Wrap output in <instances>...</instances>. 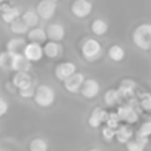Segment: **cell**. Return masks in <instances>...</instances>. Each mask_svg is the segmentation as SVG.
Wrapping results in <instances>:
<instances>
[{
    "instance_id": "6da1fadb",
    "label": "cell",
    "mask_w": 151,
    "mask_h": 151,
    "mask_svg": "<svg viewBox=\"0 0 151 151\" xmlns=\"http://www.w3.org/2000/svg\"><path fill=\"white\" fill-rule=\"evenodd\" d=\"M132 40L136 47L141 50H150L151 49V24H141L138 25L132 33Z\"/></svg>"
},
{
    "instance_id": "7a4b0ae2",
    "label": "cell",
    "mask_w": 151,
    "mask_h": 151,
    "mask_svg": "<svg viewBox=\"0 0 151 151\" xmlns=\"http://www.w3.org/2000/svg\"><path fill=\"white\" fill-rule=\"evenodd\" d=\"M56 95L53 88H50L49 85H40L36 88V93H34V101L39 107L42 108H49L55 104Z\"/></svg>"
},
{
    "instance_id": "3957f363",
    "label": "cell",
    "mask_w": 151,
    "mask_h": 151,
    "mask_svg": "<svg viewBox=\"0 0 151 151\" xmlns=\"http://www.w3.org/2000/svg\"><path fill=\"white\" fill-rule=\"evenodd\" d=\"M82 55L86 61H96L102 55V45L96 39H86L82 45Z\"/></svg>"
},
{
    "instance_id": "277c9868",
    "label": "cell",
    "mask_w": 151,
    "mask_h": 151,
    "mask_svg": "<svg viewBox=\"0 0 151 151\" xmlns=\"http://www.w3.org/2000/svg\"><path fill=\"white\" fill-rule=\"evenodd\" d=\"M77 73V65L71 61H64V62H59L56 67H55V77L61 82H65L68 77H71L73 74Z\"/></svg>"
},
{
    "instance_id": "5b68a950",
    "label": "cell",
    "mask_w": 151,
    "mask_h": 151,
    "mask_svg": "<svg viewBox=\"0 0 151 151\" xmlns=\"http://www.w3.org/2000/svg\"><path fill=\"white\" fill-rule=\"evenodd\" d=\"M56 8H58V3L53 2V0H43L40 2L36 8V12L39 15L40 19H45V21H49L53 18L55 12H56Z\"/></svg>"
},
{
    "instance_id": "8992f818",
    "label": "cell",
    "mask_w": 151,
    "mask_h": 151,
    "mask_svg": "<svg viewBox=\"0 0 151 151\" xmlns=\"http://www.w3.org/2000/svg\"><path fill=\"white\" fill-rule=\"evenodd\" d=\"M92 8L93 5L91 2H88V0H76V2L71 5V14L76 17V18H86L91 15L92 12Z\"/></svg>"
},
{
    "instance_id": "52a82bcc",
    "label": "cell",
    "mask_w": 151,
    "mask_h": 151,
    "mask_svg": "<svg viewBox=\"0 0 151 151\" xmlns=\"http://www.w3.org/2000/svg\"><path fill=\"white\" fill-rule=\"evenodd\" d=\"M117 113V117L119 120L122 122H126V123H136L139 116H138V111L135 110V107L132 104H124V105H120L119 110L116 111Z\"/></svg>"
},
{
    "instance_id": "ba28073f",
    "label": "cell",
    "mask_w": 151,
    "mask_h": 151,
    "mask_svg": "<svg viewBox=\"0 0 151 151\" xmlns=\"http://www.w3.org/2000/svg\"><path fill=\"white\" fill-rule=\"evenodd\" d=\"M83 83H85V74L83 73H76L64 82V89L70 93H79Z\"/></svg>"
},
{
    "instance_id": "9c48e42d",
    "label": "cell",
    "mask_w": 151,
    "mask_h": 151,
    "mask_svg": "<svg viewBox=\"0 0 151 151\" xmlns=\"http://www.w3.org/2000/svg\"><path fill=\"white\" fill-rule=\"evenodd\" d=\"M22 55L31 64L39 62L43 58V47H42V45H37V43H27L22 50Z\"/></svg>"
},
{
    "instance_id": "30bf717a",
    "label": "cell",
    "mask_w": 151,
    "mask_h": 151,
    "mask_svg": "<svg viewBox=\"0 0 151 151\" xmlns=\"http://www.w3.org/2000/svg\"><path fill=\"white\" fill-rule=\"evenodd\" d=\"M0 12H2L3 22H6L9 25L21 18V9L18 6H11L9 3H3L2 6H0Z\"/></svg>"
},
{
    "instance_id": "8fae6325",
    "label": "cell",
    "mask_w": 151,
    "mask_h": 151,
    "mask_svg": "<svg viewBox=\"0 0 151 151\" xmlns=\"http://www.w3.org/2000/svg\"><path fill=\"white\" fill-rule=\"evenodd\" d=\"M46 37L49 39V42H55V43H61L65 37V28L61 22H53L49 24L46 28Z\"/></svg>"
},
{
    "instance_id": "7c38bea8",
    "label": "cell",
    "mask_w": 151,
    "mask_h": 151,
    "mask_svg": "<svg viewBox=\"0 0 151 151\" xmlns=\"http://www.w3.org/2000/svg\"><path fill=\"white\" fill-rule=\"evenodd\" d=\"M99 92H101V86H99V83L95 79H85V83H83V86L80 89V93L85 98L93 99V98H96L99 95Z\"/></svg>"
},
{
    "instance_id": "4fadbf2b",
    "label": "cell",
    "mask_w": 151,
    "mask_h": 151,
    "mask_svg": "<svg viewBox=\"0 0 151 151\" xmlns=\"http://www.w3.org/2000/svg\"><path fill=\"white\" fill-rule=\"evenodd\" d=\"M31 62H28L22 53L11 55V70L15 73H28L31 70Z\"/></svg>"
},
{
    "instance_id": "5bb4252c",
    "label": "cell",
    "mask_w": 151,
    "mask_h": 151,
    "mask_svg": "<svg viewBox=\"0 0 151 151\" xmlns=\"http://www.w3.org/2000/svg\"><path fill=\"white\" fill-rule=\"evenodd\" d=\"M12 85L18 89H27L30 86H33V77L30 76V73H15L12 77Z\"/></svg>"
},
{
    "instance_id": "9a60e30c",
    "label": "cell",
    "mask_w": 151,
    "mask_h": 151,
    "mask_svg": "<svg viewBox=\"0 0 151 151\" xmlns=\"http://www.w3.org/2000/svg\"><path fill=\"white\" fill-rule=\"evenodd\" d=\"M43 56H47L50 59H56L62 56V45L61 43H55V42H46L43 46Z\"/></svg>"
},
{
    "instance_id": "2e32d148",
    "label": "cell",
    "mask_w": 151,
    "mask_h": 151,
    "mask_svg": "<svg viewBox=\"0 0 151 151\" xmlns=\"http://www.w3.org/2000/svg\"><path fill=\"white\" fill-rule=\"evenodd\" d=\"M25 39L22 37H12L11 40L6 42V50L9 55H18V53H22L24 47H25Z\"/></svg>"
},
{
    "instance_id": "e0dca14e",
    "label": "cell",
    "mask_w": 151,
    "mask_h": 151,
    "mask_svg": "<svg viewBox=\"0 0 151 151\" xmlns=\"http://www.w3.org/2000/svg\"><path fill=\"white\" fill-rule=\"evenodd\" d=\"M135 89H136V83L133 80H130V79H124V80L120 82V86H119L117 92H119L120 98L129 99V98H132L135 95Z\"/></svg>"
},
{
    "instance_id": "ac0fdd59",
    "label": "cell",
    "mask_w": 151,
    "mask_h": 151,
    "mask_svg": "<svg viewBox=\"0 0 151 151\" xmlns=\"http://www.w3.org/2000/svg\"><path fill=\"white\" fill-rule=\"evenodd\" d=\"M21 19H22V22H24L30 30H31V28H36V27L39 25V21H40V18H39L36 9H27V11L21 15Z\"/></svg>"
},
{
    "instance_id": "d6986e66",
    "label": "cell",
    "mask_w": 151,
    "mask_h": 151,
    "mask_svg": "<svg viewBox=\"0 0 151 151\" xmlns=\"http://www.w3.org/2000/svg\"><path fill=\"white\" fill-rule=\"evenodd\" d=\"M133 138V130L127 126V124H123V126H119L116 129V139L120 142V144H127L130 139Z\"/></svg>"
},
{
    "instance_id": "ffe728a7",
    "label": "cell",
    "mask_w": 151,
    "mask_h": 151,
    "mask_svg": "<svg viewBox=\"0 0 151 151\" xmlns=\"http://www.w3.org/2000/svg\"><path fill=\"white\" fill-rule=\"evenodd\" d=\"M27 37H28V40H30V43H37V45H40V43H46V31L43 30V28H40V27H36V28H31L28 33H27Z\"/></svg>"
},
{
    "instance_id": "44dd1931",
    "label": "cell",
    "mask_w": 151,
    "mask_h": 151,
    "mask_svg": "<svg viewBox=\"0 0 151 151\" xmlns=\"http://www.w3.org/2000/svg\"><path fill=\"white\" fill-rule=\"evenodd\" d=\"M91 30H92V33H93V34H96V36H102V34H105V33L108 31V24H107V21H105V19L96 18V19H93V21H92Z\"/></svg>"
},
{
    "instance_id": "7402d4cb",
    "label": "cell",
    "mask_w": 151,
    "mask_h": 151,
    "mask_svg": "<svg viewBox=\"0 0 151 151\" xmlns=\"http://www.w3.org/2000/svg\"><path fill=\"white\" fill-rule=\"evenodd\" d=\"M108 56H110V59H113L114 62H120V61L124 59L126 52H124V49H123L120 45H113V46L108 49Z\"/></svg>"
},
{
    "instance_id": "603a6c76",
    "label": "cell",
    "mask_w": 151,
    "mask_h": 151,
    "mask_svg": "<svg viewBox=\"0 0 151 151\" xmlns=\"http://www.w3.org/2000/svg\"><path fill=\"white\" fill-rule=\"evenodd\" d=\"M147 144H148V139H142V138L135 136V139H130L126 144V150L127 151H144Z\"/></svg>"
},
{
    "instance_id": "cb8c5ba5",
    "label": "cell",
    "mask_w": 151,
    "mask_h": 151,
    "mask_svg": "<svg viewBox=\"0 0 151 151\" xmlns=\"http://www.w3.org/2000/svg\"><path fill=\"white\" fill-rule=\"evenodd\" d=\"M120 99H122V98H120L117 89H108V91L105 92V95H104V102H105V105H108V107L117 105V104L120 102Z\"/></svg>"
},
{
    "instance_id": "d4e9b609",
    "label": "cell",
    "mask_w": 151,
    "mask_h": 151,
    "mask_svg": "<svg viewBox=\"0 0 151 151\" xmlns=\"http://www.w3.org/2000/svg\"><path fill=\"white\" fill-rule=\"evenodd\" d=\"M28 150L30 151H47L49 150V144L43 138H34V139L30 141Z\"/></svg>"
},
{
    "instance_id": "484cf974",
    "label": "cell",
    "mask_w": 151,
    "mask_h": 151,
    "mask_svg": "<svg viewBox=\"0 0 151 151\" xmlns=\"http://www.w3.org/2000/svg\"><path fill=\"white\" fill-rule=\"evenodd\" d=\"M101 110H102V108H95V110L91 113L89 119H88V124H89L91 127H93V129H96V127H99V126L102 124V122H101Z\"/></svg>"
},
{
    "instance_id": "4316f807",
    "label": "cell",
    "mask_w": 151,
    "mask_h": 151,
    "mask_svg": "<svg viewBox=\"0 0 151 151\" xmlns=\"http://www.w3.org/2000/svg\"><path fill=\"white\" fill-rule=\"evenodd\" d=\"M11 31L14 33V34H19V36H22V34H27L28 31H30V28L22 22V19L19 18V19H17L15 22H12L11 24Z\"/></svg>"
},
{
    "instance_id": "83f0119b",
    "label": "cell",
    "mask_w": 151,
    "mask_h": 151,
    "mask_svg": "<svg viewBox=\"0 0 151 151\" xmlns=\"http://www.w3.org/2000/svg\"><path fill=\"white\" fill-rule=\"evenodd\" d=\"M135 136L136 138H142V139H148L151 136V119L147 120V122H144L141 124V127L138 129V132H136Z\"/></svg>"
},
{
    "instance_id": "f1b7e54d",
    "label": "cell",
    "mask_w": 151,
    "mask_h": 151,
    "mask_svg": "<svg viewBox=\"0 0 151 151\" xmlns=\"http://www.w3.org/2000/svg\"><path fill=\"white\" fill-rule=\"evenodd\" d=\"M139 107L144 111H151V93L145 92L139 95Z\"/></svg>"
},
{
    "instance_id": "f546056e",
    "label": "cell",
    "mask_w": 151,
    "mask_h": 151,
    "mask_svg": "<svg viewBox=\"0 0 151 151\" xmlns=\"http://www.w3.org/2000/svg\"><path fill=\"white\" fill-rule=\"evenodd\" d=\"M105 126H107V127H110V129H113V130H116V129L120 126V120H119V117H117V113H116V111L108 113V119H107Z\"/></svg>"
},
{
    "instance_id": "4dcf8cb0",
    "label": "cell",
    "mask_w": 151,
    "mask_h": 151,
    "mask_svg": "<svg viewBox=\"0 0 151 151\" xmlns=\"http://www.w3.org/2000/svg\"><path fill=\"white\" fill-rule=\"evenodd\" d=\"M0 70H3V71L11 70V55L8 52L0 53Z\"/></svg>"
},
{
    "instance_id": "1f68e13d",
    "label": "cell",
    "mask_w": 151,
    "mask_h": 151,
    "mask_svg": "<svg viewBox=\"0 0 151 151\" xmlns=\"http://www.w3.org/2000/svg\"><path fill=\"white\" fill-rule=\"evenodd\" d=\"M101 133H102V138H104L107 142H111L113 139H116V130H113V129H110V127H107V126L102 127Z\"/></svg>"
},
{
    "instance_id": "d6a6232c",
    "label": "cell",
    "mask_w": 151,
    "mask_h": 151,
    "mask_svg": "<svg viewBox=\"0 0 151 151\" xmlns=\"http://www.w3.org/2000/svg\"><path fill=\"white\" fill-rule=\"evenodd\" d=\"M18 93H19V96H21V98H24V99H28V98H34V93H36V88H34V85H33V86H30V88H27V89L18 91Z\"/></svg>"
},
{
    "instance_id": "836d02e7",
    "label": "cell",
    "mask_w": 151,
    "mask_h": 151,
    "mask_svg": "<svg viewBox=\"0 0 151 151\" xmlns=\"http://www.w3.org/2000/svg\"><path fill=\"white\" fill-rule=\"evenodd\" d=\"M8 110H9V104H8V101H6L3 96H0V117L5 116V114L8 113Z\"/></svg>"
},
{
    "instance_id": "e575fe53",
    "label": "cell",
    "mask_w": 151,
    "mask_h": 151,
    "mask_svg": "<svg viewBox=\"0 0 151 151\" xmlns=\"http://www.w3.org/2000/svg\"><path fill=\"white\" fill-rule=\"evenodd\" d=\"M107 119H108V113L102 108V110H101V122H102V123H107Z\"/></svg>"
},
{
    "instance_id": "d590c367",
    "label": "cell",
    "mask_w": 151,
    "mask_h": 151,
    "mask_svg": "<svg viewBox=\"0 0 151 151\" xmlns=\"http://www.w3.org/2000/svg\"><path fill=\"white\" fill-rule=\"evenodd\" d=\"M88 151H101V150H98V148H91V150H88Z\"/></svg>"
},
{
    "instance_id": "8d00e7d4",
    "label": "cell",
    "mask_w": 151,
    "mask_h": 151,
    "mask_svg": "<svg viewBox=\"0 0 151 151\" xmlns=\"http://www.w3.org/2000/svg\"><path fill=\"white\" fill-rule=\"evenodd\" d=\"M148 142H150V144H151V136H150V138H148Z\"/></svg>"
},
{
    "instance_id": "74e56055",
    "label": "cell",
    "mask_w": 151,
    "mask_h": 151,
    "mask_svg": "<svg viewBox=\"0 0 151 151\" xmlns=\"http://www.w3.org/2000/svg\"><path fill=\"white\" fill-rule=\"evenodd\" d=\"M0 151H5V150H2V148H0Z\"/></svg>"
},
{
    "instance_id": "f35d334b",
    "label": "cell",
    "mask_w": 151,
    "mask_h": 151,
    "mask_svg": "<svg viewBox=\"0 0 151 151\" xmlns=\"http://www.w3.org/2000/svg\"><path fill=\"white\" fill-rule=\"evenodd\" d=\"M150 53H151V49H150Z\"/></svg>"
}]
</instances>
